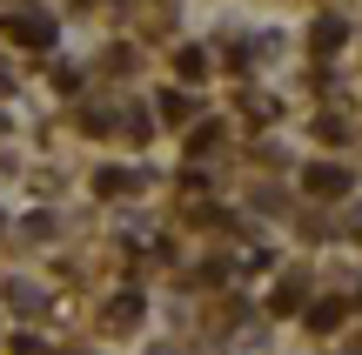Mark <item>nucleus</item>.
<instances>
[{
	"label": "nucleus",
	"mask_w": 362,
	"mask_h": 355,
	"mask_svg": "<svg viewBox=\"0 0 362 355\" xmlns=\"http://www.w3.org/2000/svg\"><path fill=\"white\" fill-rule=\"evenodd\" d=\"M309 188H322V195H342V188H349V174H342V168H309Z\"/></svg>",
	"instance_id": "obj_1"
},
{
	"label": "nucleus",
	"mask_w": 362,
	"mask_h": 355,
	"mask_svg": "<svg viewBox=\"0 0 362 355\" xmlns=\"http://www.w3.org/2000/svg\"><path fill=\"white\" fill-rule=\"evenodd\" d=\"M13 34H21L27 47H47V40H54V20H21V27H13Z\"/></svg>",
	"instance_id": "obj_2"
},
{
	"label": "nucleus",
	"mask_w": 362,
	"mask_h": 355,
	"mask_svg": "<svg viewBox=\"0 0 362 355\" xmlns=\"http://www.w3.org/2000/svg\"><path fill=\"white\" fill-rule=\"evenodd\" d=\"M315 47L336 54V47H342V27H336V20H322V27H315Z\"/></svg>",
	"instance_id": "obj_3"
}]
</instances>
